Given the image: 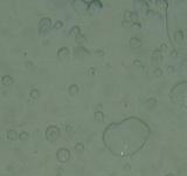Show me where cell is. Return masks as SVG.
<instances>
[{"instance_id":"cell-3","label":"cell","mask_w":187,"mask_h":176,"mask_svg":"<svg viewBox=\"0 0 187 176\" xmlns=\"http://www.w3.org/2000/svg\"><path fill=\"white\" fill-rule=\"evenodd\" d=\"M160 61H161L160 51H155V52H153V54H152V64L158 65Z\"/></svg>"},{"instance_id":"cell-1","label":"cell","mask_w":187,"mask_h":176,"mask_svg":"<svg viewBox=\"0 0 187 176\" xmlns=\"http://www.w3.org/2000/svg\"><path fill=\"white\" fill-rule=\"evenodd\" d=\"M60 130L56 127H49L47 129V139L50 141H55V140L59 138Z\"/></svg>"},{"instance_id":"cell-14","label":"cell","mask_w":187,"mask_h":176,"mask_svg":"<svg viewBox=\"0 0 187 176\" xmlns=\"http://www.w3.org/2000/svg\"><path fill=\"white\" fill-rule=\"evenodd\" d=\"M166 176H174V175H173V174H167Z\"/></svg>"},{"instance_id":"cell-4","label":"cell","mask_w":187,"mask_h":176,"mask_svg":"<svg viewBox=\"0 0 187 176\" xmlns=\"http://www.w3.org/2000/svg\"><path fill=\"white\" fill-rule=\"evenodd\" d=\"M140 45H142V43H140V40H139L138 38H131L130 39V47L137 48L140 47Z\"/></svg>"},{"instance_id":"cell-9","label":"cell","mask_w":187,"mask_h":176,"mask_svg":"<svg viewBox=\"0 0 187 176\" xmlns=\"http://www.w3.org/2000/svg\"><path fill=\"white\" fill-rule=\"evenodd\" d=\"M125 19L131 20V19H132V13H131V12H125Z\"/></svg>"},{"instance_id":"cell-12","label":"cell","mask_w":187,"mask_h":176,"mask_svg":"<svg viewBox=\"0 0 187 176\" xmlns=\"http://www.w3.org/2000/svg\"><path fill=\"white\" fill-rule=\"evenodd\" d=\"M161 51H163V52H167V51H168V48H167L166 45H161Z\"/></svg>"},{"instance_id":"cell-8","label":"cell","mask_w":187,"mask_h":176,"mask_svg":"<svg viewBox=\"0 0 187 176\" xmlns=\"http://www.w3.org/2000/svg\"><path fill=\"white\" fill-rule=\"evenodd\" d=\"M82 150H83V144L82 143L76 144V151H82Z\"/></svg>"},{"instance_id":"cell-11","label":"cell","mask_w":187,"mask_h":176,"mask_svg":"<svg viewBox=\"0 0 187 176\" xmlns=\"http://www.w3.org/2000/svg\"><path fill=\"white\" fill-rule=\"evenodd\" d=\"M155 74L158 75V76H160V75L163 74V72H161L160 68H155Z\"/></svg>"},{"instance_id":"cell-10","label":"cell","mask_w":187,"mask_h":176,"mask_svg":"<svg viewBox=\"0 0 187 176\" xmlns=\"http://www.w3.org/2000/svg\"><path fill=\"white\" fill-rule=\"evenodd\" d=\"M7 80H11V78H10V76H4V79H2V82H4V83H6V85L11 83V81H7Z\"/></svg>"},{"instance_id":"cell-2","label":"cell","mask_w":187,"mask_h":176,"mask_svg":"<svg viewBox=\"0 0 187 176\" xmlns=\"http://www.w3.org/2000/svg\"><path fill=\"white\" fill-rule=\"evenodd\" d=\"M69 151L67 149H60L59 151H57V159H59L61 162H66V161L69 159Z\"/></svg>"},{"instance_id":"cell-13","label":"cell","mask_w":187,"mask_h":176,"mask_svg":"<svg viewBox=\"0 0 187 176\" xmlns=\"http://www.w3.org/2000/svg\"><path fill=\"white\" fill-rule=\"evenodd\" d=\"M168 70H170V73L173 72V67H168Z\"/></svg>"},{"instance_id":"cell-6","label":"cell","mask_w":187,"mask_h":176,"mask_svg":"<svg viewBox=\"0 0 187 176\" xmlns=\"http://www.w3.org/2000/svg\"><path fill=\"white\" fill-rule=\"evenodd\" d=\"M77 92H79V87H77V86H71V87H70V89H69L70 94H76Z\"/></svg>"},{"instance_id":"cell-7","label":"cell","mask_w":187,"mask_h":176,"mask_svg":"<svg viewBox=\"0 0 187 176\" xmlns=\"http://www.w3.org/2000/svg\"><path fill=\"white\" fill-rule=\"evenodd\" d=\"M95 116H96L97 121H102V120H103V114H102V113H96Z\"/></svg>"},{"instance_id":"cell-5","label":"cell","mask_w":187,"mask_h":176,"mask_svg":"<svg viewBox=\"0 0 187 176\" xmlns=\"http://www.w3.org/2000/svg\"><path fill=\"white\" fill-rule=\"evenodd\" d=\"M174 40H176V43H181L182 40H184V33L181 31H178L176 33H174Z\"/></svg>"}]
</instances>
